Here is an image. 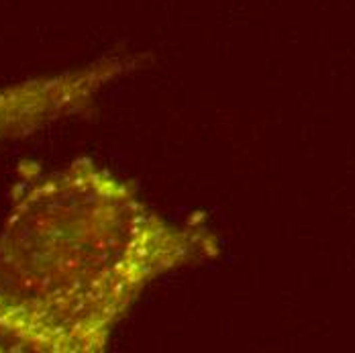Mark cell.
Wrapping results in <instances>:
<instances>
[{
	"label": "cell",
	"instance_id": "obj_1",
	"mask_svg": "<svg viewBox=\"0 0 355 353\" xmlns=\"http://www.w3.org/2000/svg\"><path fill=\"white\" fill-rule=\"evenodd\" d=\"M202 216L174 223L78 157L29 184L0 231V352H105L143 290L216 259Z\"/></svg>",
	"mask_w": 355,
	"mask_h": 353
},
{
	"label": "cell",
	"instance_id": "obj_2",
	"mask_svg": "<svg viewBox=\"0 0 355 353\" xmlns=\"http://www.w3.org/2000/svg\"><path fill=\"white\" fill-rule=\"evenodd\" d=\"M143 55H112L55 76L0 86V141L31 135L49 123L86 110L116 78L137 70Z\"/></svg>",
	"mask_w": 355,
	"mask_h": 353
}]
</instances>
